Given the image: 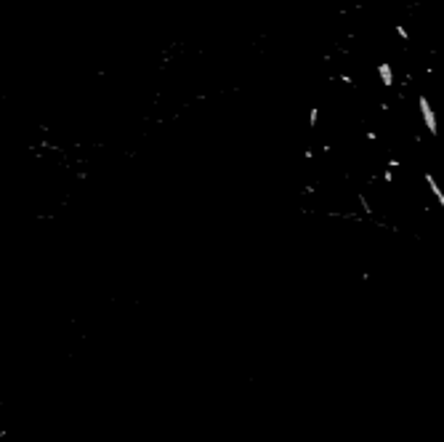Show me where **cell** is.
<instances>
[{
	"label": "cell",
	"instance_id": "obj_3",
	"mask_svg": "<svg viewBox=\"0 0 444 442\" xmlns=\"http://www.w3.org/2000/svg\"><path fill=\"white\" fill-rule=\"evenodd\" d=\"M378 77L383 83V88H394V67L389 61H380L378 64Z\"/></svg>",
	"mask_w": 444,
	"mask_h": 442
},
{
	"label": "cell",
	"instance_id": "obj_7",
	"mask_svg": "<svg viewBox=\"0 0 444 442\" xmlns=\"http://www.w3.org/2000/svg\"><path fill=\"white\" fill-rule=\"evenodd\" d=\"M380 176H383L386 184H394V168H386V171L380 173Z\"/></svg>",
	"mask_w": 444,
	"mask_h": 442
},
{
	"label": "cell",
	"instance_id": "obj_5",
	"mask_svg": "<svg viewBox=\"0 0 444 442\" xmlns=\"http://www.w3.org/2000/svg\"><path fill=\"white\" fill-rule=\"evenodd\" d=\"M317 123H320V107H311V112H309V128L311 131L317 128Z\"/></svg>",
	"mask_w": 444,
	"mask_h": 442
},
{
	"label": "cell",
	"instance_id": "obj_2",
	"mask_svg": "<svg viewBox=\"0 0 444 442\" xmlns=\"http://www.w3.org/2000/svg\"><path fill=\"white\" fill-rule=\"evenodd\" d=\"M423 179H426V184H428L431 195H434V200L439 203V208H442V213H444V189L439 186V181H436V176H434V173H423Z\"/></svg>",
	"mask_w": 444,
	"mask_h": 442
},
{
	"label": "cell",
	"instance_id": "obj_8",
	"mask_svg": "<svg viewBox=\"0 0 444 442\" xmlns=\"http://www.w3.org/2000/svg\"><path fill=\"white\" fill-rule=\"evenodd\" d=\"M338 80H340V83H346V86H354V77H351V75H340Z\"/></svg>",
	"mask_w": 444,
	"mask_h": 442
},
{
	"label": "cell",
	"instance_id": "obj_1",
	"mask_svg": "<svg viewBox=\"0 0 444 442\" xmlns=\"http://www.w3.org/2000/svg\"><path fill=\"white\" fill-rule=\"evenodd\" d=\"M418 110H420V120H423L428 136H439V117H436V110L426 93H418Z\"/></svg>",
	"mask_w": 444,
	"mask_h": 442
},
{
	"label": "cell",
	"instance_id": "obj_6",
	"mask_svg": "<svg viewBox=\"0 0 444 442\" xmlns=\"http://www.w3.org/2000/svg\"><path fill=\"white\" fill-rule=\"evenodd\" d=\"M394 32H396V35H399V37H402V40H404V43H409V32H407V30H404V27H402V24H394Z\"/></svg>",
	"mask_w": 444,
	"mask_h": 442
},
{
	"label": "cell",
	"instance_id": "obj_9",
	"mask_svg": "<svg viewBox=\"0 0 444 442\" xmlns=\"http://www.w3.org/2000/svg\"><path fill=\"white\" fill-rule=\"evenodd\" d=\"M399 166H402V163L396 160V157H391V160H389V168H399Z\"/></svg>",
	"mask_w": 444,
	"mask_h": 442
},
{
	"label": "cell",
	"instance_id": "obj_4",
	"mask_svg": "<svg viewBox=\"0 0 444 442\" xmlns=\"http://www.w3.org/2000/svg\"><path fill=\"white\" fill-rule=\"evenodd\" d=\"M356 200H359V205H362V211H364V216H375V208L370 205V200L364 195H356Z\"/></svg>",
	"mask_w": 444,
	"mask_h": 442
},
{
	"label": "cell",
	"instance_id": "obj_10",
	"mask_svg": "<svg viewBox=\"0 0 444 442\" xmlns=\"http://www.w3.org/2000/svg\"><path fill=\"white\" fill-rule=\"evenodd\" d=\"M364 136H367V139H370V141H378V133H375V131H367V133H364Z\"/></svg>",
	"mask_w": 444,
	"mask_h": 442
}]
</instances>
